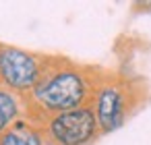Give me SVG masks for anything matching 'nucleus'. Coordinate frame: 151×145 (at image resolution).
Wrapping results in <instances>:
<instances>
[{"instance_id":"obj_7","label":"nucleus","mask_w":151,"mask_h":145,"mask_svg":"<svg viewBox=\"0 0 151 145\" xmlns=\"http://www.w3.org/2000/svg\"><path fill=\"white\" fill-rule=\"evenodd\" d=\"M46 145H54V143H50V141H48V143H46Z\"/></svg>"},{"instance_id":"obj_1","label":"nucleus","mask_w":151,"mask_h":145,"mask_svg":"<svg viewBox=\"0 0 151 145\" xmlns=\"http://www.w3.org/2000/svg\"><path fill=\"white\" fill-rule=\"evenodd\" d=\"M97 83L91 69L52 58L37 87L25 97L27 118L42 124L54 114L91 106Z\"/></svg>"},{"instance_id":"obj_4","label":"nucleus","mask_w":151,"mask_h":145,"mask_svg":"<svg viewBox=\"0 0 151 145\" xmlns=\"http://www.w3.org/2000/svg\"><path fill=\"white\" fill-rule=\"evenodd\" d=\"M42 126L46 139L54 145H91L101 133L91 106L54 114Z\"/></svg>"},{"instance_id":"obj_5","label":"nucleus","mask_w":151,"mask_h":145,"mask_svg":"<svg viewBox=\"0 0 151 145\" xmlns=\"http://www.w3.org/2000/svg\"><path fill=\"white\" fill-rule=\"evenodd\" d=\"M44 126L27 116L19 118L11 128L0 135V145H46Z\"/></svg>"},{"instance_id":"obj_6","label":"nucleus","mask_w":151,"mask_h":145,"mask_svg":"<svg viewBox=\"0 0 151 145\" xmlns=\"http://www.w3.org/2000/svg\"><path fill=\"white\" fill-rule=\"evenodd\" d=\"M23 112H27L25 100L0 85V135L11 128L19 118H23Z\"/></svg>"},{"instance_id":"obj_3","label":"nucleus","mask_w":151,"mask_h":145,"mask_svg":"<svg viewBox=\"0 0 151 145\" xmlns=\"http://www.w3.org/2000/svg\"><path fill=\"white\" fill-rule=\"evenodd\" d=\"M48 56L15 46H0V85L19 97H27L50 66Z\"/></svg>"},{"instance_id":"obj_2","label":"nucleus","mask_w":151,"mask_h":145,"mask_svg":"<svg viewBox=\"0 0 151 145\" xmlns=\"http://www.w3.org/2000/svg\"><path fill=\"white\" fill-rule=\"evenodd\" d=\"M139 100H141V93L126 79L112 77V79L99 81L91 102L99 131L101 133L118 131L128 120V116H132V112L139 108Z\"/></svg>"}]
</instances>
